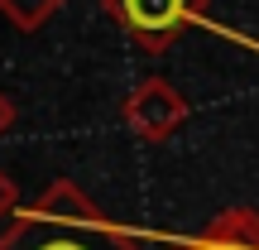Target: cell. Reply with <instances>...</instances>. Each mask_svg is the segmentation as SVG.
<instances>
[{"label": "cell", "instance_id": "obj_1", "mask_svg": "<svg viewBox=\"0 0 259 250\" xmlns=\"http://www.w3.org/2000/svg\"><path fill=\"white\" fill-rule=\"evenodd\" d=\"M0 250H144V245L115 231L111 217L77 183H53L44 202L5 236Z\"/></svg>", "mask_w": 259, "mask_h": 250}, {"label": "cell", "instance_id": "obj_2", "mask_svg": "<svg viewBox=\"0 0 259 250\" xmlns=\"http://www.w3.org/2000/svg\"><path fill=\"white\" fill-rule=\"evenodd\" d=\"M101 10L144 53H168L192 24L206 19V0H101Z\"/></svg>", "mask_w": 259, "mask_h": 250}, {"label": "cell", "instance_id": "obj_3", "mask_svg": "<svg viewBox=\"0 0 259 250\" xmlns=\"http://www.w3.org/2000/svg\"><path fill=\"white\" fill-rule=\"evenodd\" d=\"M187 116H192V106H187V96L178 92L168 77H144V82L120 101V121L135 130L144 145L173 139L178 130L187 125Z\"/></svg>", "mask_w": 259, "mask_h": 250}, {"label": "cell", "instance_id": "obj_4", "mask_svg": "<svg viewBox=\"0 0 259 250\" xmlns=\"http://www.w3.org/2000/svg\"><path fill=\"white\" fill-rule=\"evenodd\" d=\"M183 250H259V212L254 207H226V212Z\"/></svg>", "mask_w": 259, "mask_h": 250}, {"label": "cell", "instance_id": "obj_5", "mask_svg": "<svg viewBox=\"0 0 259 250\" xmlns=\"http://www.w3.org/2000/svg\"><path fill=\"white\" fill-rule=\"evenodd\" d=\"M63 5H67V0H0V15H5L15 29L34 34V29H44Z\"/></svg>", "mask_w": 259, "mask_h": 250}, {"label": "cell", "instance_id": "obj_6", "mask_svg": "<svg viewBox=\"0 0 259 250\" xmlns=\"http://www.w3.org/2000/svg\"><path fill=\"white\" fill-rule=\"evenodd\" d=\"M10 202H15V188H10V183H5V178H0V212H5V207H10Z\"/></svg>", "mask_w": 259, "mask_h": 250}, {"label": "cell", "instance_id": "obj_7", "mask_svg": "<svg viewBox=\"0 0 259 250\" xmlns=\"http://www.w3.org/2000/svg\"><path fill=\"white\" fill-rule=\"evenodd\" d=\"M10 116H15V111H10V101H5V96H0V130L10 125Z\"/></svg>", "mask_w": 259, "mask_h": 250}, {"label": "cell", "instance_id": "obj_8", "mask_svg": "<svg viewBox=\"0 0 259 250\" xmlns=\"http://www.w3.org/2000/svg\"><path fill=\"white\" fill-rule=\"evenodd\" d=\"M173 250H183V245H173Z\"/></svg>", "mask_w": 259, "mask_h": 250}]
</instances>
